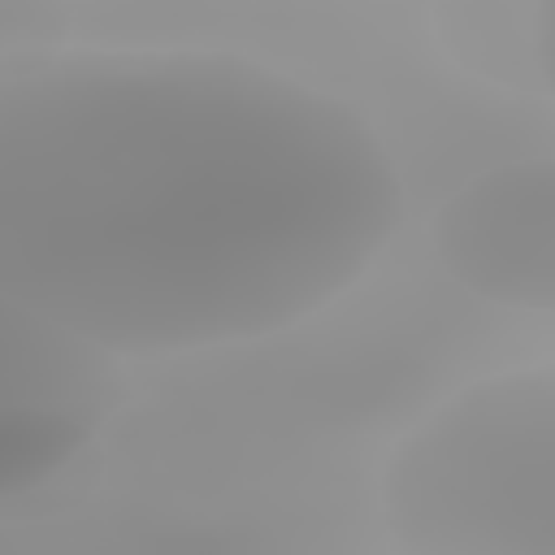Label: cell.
<instances>
[{
    "label": "cell",
    "instance_id": "obj_6",
    "mask_svg": "<svg viewBox=\"0 0 555 555\" xmlns=\"http://www.w3.org/2000/svg\"><path fill=\"white\" fill-rule=\"evenodd\" d=\"M65 30V13L48 4H0V65L43 56V43H56Z\"/></svg>",
    "mask_w": 555,
    "mask_h": 555
},
{
    "label": "cell",
    "instance_id": "obj_2",
    "mask_svg": "<svg viewBox=\"0 0 555 555\" xmlns=\"http://www.w3.org/2000/svg\"><path fill=\"white\" fill-rule=\"evenodd\" d=\"M555 377H481L429 412L382 473L399 555H555Z\"/></svg>",
    "mask_w": 555,
    "mask_h": 555
},
{
    "label": "cell",
    "instance_id": "obj_5",
    "mask_svg": "<svg viewBox=\"0 0 555 555\" xmlns=\"http://www.w3.org/2000/svg\"><path fill=\"white\" fill-rule=\"evenodd\" d=\"M533 13L520 4H442L438 17V39L447 52L481 74L499 78L512 87H551V4L546 13L525 26Z\"/></svg>",
    "mask_w": 555,
    "mask_h": 555
},
{
    "label": "cell",
    "instance_id": "obj_4",
    "mask_svg": "<svg viewBox=\"0 0 555 555\" xmlns=\"http://www.w3.org/2000/svg\"><path fill=\"white\" fill-rule=\"evenodd\" d=\"M442 269L486 304L551 312L555 304V165L507 160L468 178L434 217Z\"/></svg>",
    "mask_w": 555,
    "mask_h": 555
},
{
    "label": "cell",
    "instance_id": "obj_3",
    "mask_svg": "<svg viewBox=\"0 0 555 555\" xmlns=\"http://www.w3.org/2000/svg\"><path fill=\"white\" fill-rule=\"evenodd\" d=\"M117 369L0 299V503L56 477L108 421Z\"/></svg>",
    "mask_w": 555,
    "mask_h": 555
},
{
    "label": "cell",
    "instance_id": "obj_1",
    "mask_svg": "<svg viewBox=\"0 0 555 555\" xmlns=\"http://www.w3.org/2000/svg\"><path fill=\"white\" fill-rule=\"evenodd\" d=\"M403 182L343 100L225 52L0 65V299L100 356L278 334L386 251Z\"/></svg>",
    "mask_w": 555,
    "mask_h": 555
}]
</instances>
